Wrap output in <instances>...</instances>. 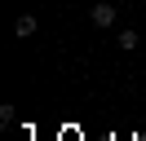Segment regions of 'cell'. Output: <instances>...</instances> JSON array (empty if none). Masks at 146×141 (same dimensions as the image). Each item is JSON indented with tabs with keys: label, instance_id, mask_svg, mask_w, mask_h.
Here are the masks:
<instances>
[{
	"label": "cell",
	"instance_id": "cell-1",
	"mask_svg": "<svg viewBox=\"0 0 146 141\" xmlns=\"http://www.w3.org/2000/svg\"><path fill=\"white\" fill-rule=\"evenodd\" d=\"M115 18H119V9H115V5H106V0H98V5L89 9V22L98 26V31H111V26H115Z\"/></svg>",
	"mask_w": 146,
	"mask_h": 141
},
{
	"label": "cell",
	"instance_id": "cell-2",
	"mask_svg": "<svg viewBox=\"0 0 146 141\" xmlns=\"http://www.w3.org/2000/svg\"><path fill=\"white\" fill-rule=\"evenodd\" d=\"M40 31V22H36V13H18V22H13V35L18 40H31V35Z\"/></svg>",
	"mask_w": 146,
	"mask_h": 141
},
{
	"label": "cell",
	"instance_id": "cell-3",
	"mask_svg": "<svg viewBox=\"0 0 146 141\" xmlns=\"http://www.w3.org/2000/svg\"><path fill=\"white\" fill-rule=\"evenodd\" d=\"M115 44H119V49H124V53H133L137 44H142V35H137L133 26H128V31H119V35H115Z\"/></svg>",
	"mask_w": 146,
	"mask_h": 141
},
{
	"label": "cell",
	"instance_id": "cell-4",
	"mask_svg": "<svg viewBox=\"0 0 146 141\" xmlns=\"http://www.w3.org/2000/svg\"><path fill=\"white\" fill-rule=\"evenodd\" d=\"M13 119H18V106H0V128H9Z\"/></svg>",
	"mask_w": 146,
	"mask_h": 141
}]
</instances>
